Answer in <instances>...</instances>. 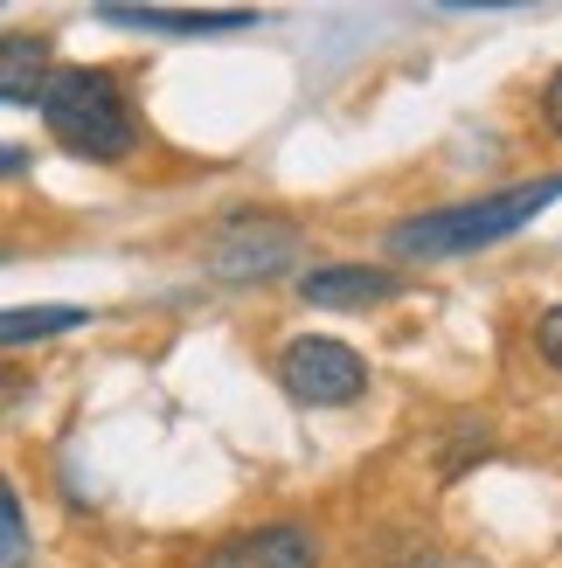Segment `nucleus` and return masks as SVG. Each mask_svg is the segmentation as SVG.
I'll return each instance as SVG.
<instances>
[{
    "instance_id": "obj_8",
    "label": "nucleus",
    "mask_w": 562,
    "mask_h": 568,
    "mask_svg": "<svg viewBox=\"0 0 562 568\" xmlns=\"http://www.w3.org/2000/svg\"><path fill=\"white\" fill-rule=\"evenodd\" d=\"M49 77H56V70H49L42 42H28V36H8V42H0V98H8L14 111H28V104L42 111Z\"/></svg>"
},
{
    "instance_id": "obj_4",
    "label": "nucleus",
    "mask_w": 562,
    "mask_h": 568,
    "mask_svg": "<svg viewBox=\"0 0 562 568\" xmlns=\"http://www.w3.org/2000/svg\"><path fill=\"white\" fill-rule=\"evenodd\" d=\"M299 230L292 222H278V215H237L230 230H222L209 243V271L215 277H278V271H292L299 264Z\"/></svg>"
},
{
    "instance_id": "obj_5",
    "label": "nucleus",
    "mask_w": 562,
    "mask_h": 568,
    "mask_svg": "<svg viewBox=\"0 0 562 568\" xmlns=\"http://www.w3.org/2000/svg\"><path fill=\"white\" fill-rule=\"evenodd\" d=\"M320 561V534L299 527V520H271V527H250L215 541L202 568H313Z\"/></svg>"
},
{
    "instance_id": "obj_3",
    "label": "nucleus",
    "mask_w": 562,
    "mask_h": 568,
    "mask_svg": "<svg viewBox=\"0 0 562 568\" xmlns=\"http://www.w3.org/2000/svg\"><path fill=\"white\" fill-rule=\"evenodd\" d=\"M278 382H285L292 403L305 409H341L369 388V361H361L348 339H327V333H305L278 354Z\"/></svg>"
},
{
    "instance_id": "obj_10",
    "label": "nucleus",
    "mask_w": 562,
    "mask_h": 568,
    "mask_svg": "<svg viewBox=\"0 0 562 568\" xmlns=\"http://www.w3.org/2000/svg\"><path fill=\"white\" fill-rule=\"evenodd\" d=\"M0 561L21 568L28 561V520H21V493H0Z\"/></svg>"
},
{
    "instance_id": "obj_6",
    "label": "nucleus",
    "mask_w": 562,
    "mask_h": 568,
    "mask_svg": "<svg viewBox=\"0 0 562 568\" xmlns=\"http://www.w3.org/2000/svg\"><path fill=\"white\" fill-rule=\"evenodd\" d=\"M403 277L397 271H375V264H320L299 277V298L305 305H327V312H369L382 298H397Z\"/></svg>"
},
{
    "instance_id": "obj_2",
    "label": "nucleus",
    "mask_w": 562,
    "mask_h": 568,
    "mask_svg": "<svg viewBox=\"0 0 562 568\" xmlns=\"http://www.w3.org/2000/svg\"><path fill=\"white\" fill-rule=\"evenodd\" d=\"M42 125H49V139H56L63 153L98 160V166L126 160V153L139 146V125H132V104H126V91H119V77H111V70H91V63H63V70L49 77V91H42Z\"/></svg>"
},
{
    "instance_id": "obj_12",
    "label": "nucleus",
    "mask_w": 562,
    "mask_h": 568,
    "mask_svg": "<svg viewBox=\"0 0 562 568\" xmlns=\"http://www.w3.org/2000/svg\"><path fill=\"white\" fill-rule=\"evenodd\" d=\"M542 119H549V132L562 139V70L549 77V91H542Z\"/></svg>"
},
{
    "instance_id": "obj_11",
    "label": "nucleus",
    "mask_w": 562,
    "mask_h": 568,
    "mask_svg": "<svg viewBox=\"0 0 562 568\" xmlns=\"http://www.w3.org/2000/svg\"><path fill=\"white\" fill-rule=\"evenodd\" d=\"M535 354L555 367V375H562V305H549L542 312V320H535Z\"/></svg>"
},
{
    "instance_id": "obj_1",
    "label": "nucleus",
    "mask_w": 562,
    "mask_h": 568,
    "mask_svg": "<svg viewBox=\"0 0 562 568\" xmlns=\"http://www.w3.org/2000/svg\"><path fill=\"white\" fill-rule=\"evenodd\" d=\"M562 202V174H549V181H521V187H500V194H480V202H459V209H431V215H417V222H397L389 230V250L397 257H424V264H438V257H465V250H486V243H500V236H514V230H528L542 209H555Z\"/></svg>"
},
{
    "instance_id": "obj_7",
    "label": "nucleus",
    "mask_w": 562,
    "mask_h": 568,
    "mask_svg": "<svg viewBox=\"0 0 562 568\" xmlns=\"http://www.w3.org/2000/svg\"><path fill=\"white\" fill-rule=\"evenodd\" d=\"M111 28H132V36H237V28H258V14L243 8H104Z\"/></svg>"
},
{
    "instance_id": "obj_9",
    "label": "nucleus",
    "mask_w": 562,
    "mask_h": 568,
    "mask_svg": "<svg viewBox=\"0 0 562 568\" xmlns=\"http://www.w3.org/2000/svg\"><path fill=\"white\" fill-rule=\"evenodd\" d=\"M70 326H91V312L83 305H8L0 312V339L8 347H28V339H56Z\"/></svg>"
}]
</instances>
